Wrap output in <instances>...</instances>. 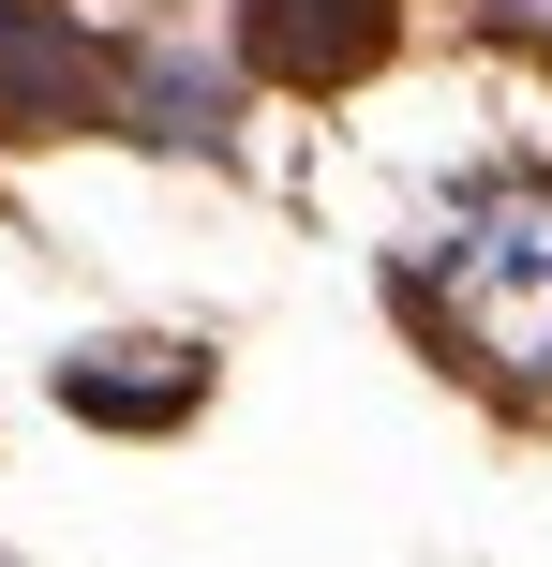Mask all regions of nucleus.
I'll return each mask as SVG.
<instances>
[{
  "label": "nucleus",
  "mask_w": 552,
  "mask_h": 567,
  "mask_svg": "<svg viewBox=\"0 0 552 567\" xmlns=\"http://www.w3.org/2000/svg\"><path fill=\"white\" fill-rule=\"evenodd\" d=\"M75 105H90V45L45 30V0H0V120L15 135H60Z\"/></svg>",
  "instance_id": "obj_3"
},
{
  "label": "nucleus",
  "mask_w": 552,
  "mask_h": 567,
  "mask_svg": "<svg viewBox=\"0 0 552 567\" xmlns=\"http://www.w3.org/2000/svg\"><path fill=\"white\" fill-rule=\"evenodd\" d=\"M478 16H493L508 45H552V0H478Z\"/></svg>",
  "instance_id": "obj_6"
},
{
  "label": "nucleus",
  "mask_w": 552,
  "mask_h": 567,
  "mask_svg": "<svg viewBox=\"0 0 552 567\" xmlns=\"http://www.w3.org/2000/svg\"><path fill=\"white\" fill-rule=\"evenodd\" d=\"M418 313L478 389L508 403L552 389V165H493L448 195L434 255H418Z\"/></svg>",
  "instance_id": "obj_1"
},
{
  "label": "nucleus",
  "mask_w": 552,
  "mask_h": 567,
  "mask_svg": "<svg viewBox=\"0 0 552 567\" xmlns=\"http://www.w3.org/2000/svg\"><path fill=\"white\" fill-rule=\"evenodd\" d=\"M239 60L284 90H344L388 60V0H239Z\"/></svg>",
  "instance_id": "obj_2"
},
{
  "label": "nucleus",
  "mask_w": 552,
  "mask_h": 567,
  "mask_svg": "<svg viewBox=\"0 0 552 567\" xmlns=\"http://www.w3.org/2000/svg\"><path fill=\"white\" fill-rule=\"evenodd\" d=\"M60 389H75L90 419H179V403H195V359H75Z\"/></svg>",
  "instance_id": "obj_5"
},
{
  "label": "nucleus",
  "mask_w": 552,
  "mask_h": 567,
  "mask_svg": "<svg viewBox=\"0 0 552 567\" xmlns=\"http://www.w3.org/2000/svg\"><path fill=\"white\" fill-rule=\"evenodd\" d=\"M119 90H135L119 120H135L149 150H225V75H195L179 45H135V60H119Z\"/></svg>",
  "instance_id": "obj_4"
}]
</instances>
